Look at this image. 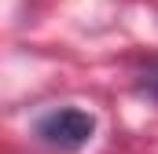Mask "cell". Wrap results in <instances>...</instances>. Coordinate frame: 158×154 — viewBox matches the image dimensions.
I'll return each mask as SVG.
<instances>
[{"instance_id":"1","label":"cell","mask_w":158,"mask_h":154,"mask_svg":"<svg viewBox=\"0 0 158 154\" xmlns=\"http://www.w3.org/2000/svg\"><path fill=\"white\" fill-rule=\"evenodd\" d=\"M37 140L52 151L74 154L81 147H88V140L96 136V117L81 107H55L44 117H37Z\"/></svg>"},{"instance_id":"2","label":"cell","mask_w":158,"mask_h":154,"mask_svg":"<svg viewBox=\"0 0 158 154\" xmlns=\"http://www.w3.org/2000/svg\"><path fill=\"white\" fill-rule=\"evenodd\" d=\"M140 84H143V92H147V95H155V99H158V63H151V66L143 70Z\"/></svg>"}]
</instances>
